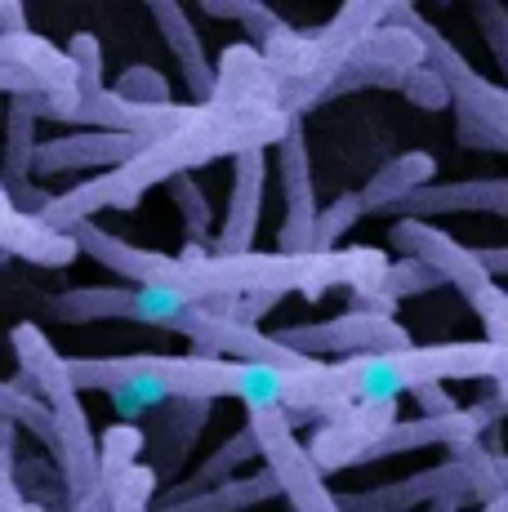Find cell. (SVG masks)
<instances>
[{
	"label": "cell",
	"instance_id": "cell-1",
	"mask_svg": "<svg viewBox=\"0 0 508 512\" xmlns=\"http://www.w3.org/2000/svg\"><path fill=\"white\" fill-rule=\"evenodd\" d=\"M290 116L277 103H228V98L214 94L210 103L192 107L188 121L174 125V130L156 134V139L134 156L121 170H107L99 179H85L81 187L63 196H50V205L41 210V219L50 232H67L76 223H90V214L99 210H134L143 201L152 183H170L179 174L210 165L219 156H237L246 147H268L286 134Z\"/></svg>",
	"mask_w": 508,
	"mask_h": 512
},
{
	"label": "cell",
	"instance_id": "cell-2",
	"mask_svg": "<svg viewBox=\"0 0 508 512\" xmlns=\"http://www.w3.org/2000/svg\"><path fill=\"white\" fill-rule=\"evenodd\" d=\"M508 348L495 343H433V348H397L379 357H348L339 366L308 361L304 370L286 374V410L290 423L312 415H335L344 406H397L402 392L433 388L446 379H491L504 383Z\"/></svg>",
	"mask_w": 508,
	"mask_h": 512
},
{
	"label": "cell",
	"instance_id": "cell-3",
	"mask_svg": "<svg viewBox=\"0 0 508 512\" xmlns=\"http://www.w3.org/2000/svg\"><path fill=\"white\" fill-rule=\"evenodd\" d=\"M272 343H281L286 352L304 361L317 357H379V352L410 348V334L402 321H393L388 312H366L353 308L335 321H308V326H281L268 334Z\"/></svg>",
	"mask_w": 508,
	"mask_h": 512
},
{
	"label": "cell",
	"instance_id": "cell-4",
	"mask_svg": "<svg viewBox=\"0 0 508 512\" xmlns=\"http://www.w3.org/2000/svg\"><path fill=\"white\" fill-rule=\"evenodd\" d=\"M384 18H393V23H402V27L415 32L419 49H424V63L442 76V85H446V94H451V103L459 107V116L495 125V130H508V94L500 90V85L486 81V76H477L473 67H468V58L459 54L442 32H433L410 5H388Z\"/></svg>",
	"mask_w": 508,
	"mask_h": 512
},
{
	"label": "cell",
	"instance_id": "cell-5",
	"mask_svg": "<svg viewBox=\"0 0 508 512\" xmlns=\"http://www.w3.org/2000/svg\"><path fill=\"white\" fill-rule=\"evenodd\" d=\"M246 428L254 432L259 455L268 459V472L277 477L281 495L295 504V512H339L321 472L312 468L308 450L299 446L295 423L286 419V410H246Z\"/></svg>",
	"mask_w": 508,
	"mask_h": 512
},
{
	"label": "cell",
	"instance_id": "cell-6",
	"mask_svg": "<svg viewBox=\"0 0 508 512\" xmlns=\"http://www.w3.org/2000/svg\"><path fill=\"white\" fill-rule=\"evenodd\" d=\"M419 63H424V49H419L410 27H402V23L375 27V32L339 63L335 81L326 85L321 103L339 98V94H353V90H402V76Z\"/></svg>",
	"mask_w": 508,
	"mask_h": 512
},
{
	"label": "cell",
	"instance_id": "cell-7",
	"mask_svg": "<svg viewBox=\"0 0 508 512\" xmlns=\"http://www.w3.org/2000/svg\"><path fill=\"white\" fill-rule=\"evenodd\" d=\"M277 174H281V196H286V223L277 232V254H308L312 223H317V196H312L308 139L299 116H290L286 134L277 139Z\"/></svg>",
	"mask_w": 508,
	"mask_h": 512
},
{
	"label": "cell",
	"instance_id": "cell-8",
	"mask_svg": "<svg viewBox=\"0 0 508 512\" xmlns=\"http://www.w3.org/2000/svg\"><path fill=\"white\" fill-rule=\"evenodd\" d=\"M263 183H268V152L263 147H246V152L232 156V201L219 236L205 245L210 259H237V254L254 250L263 219Z\"/></svg>",
	"mask_w": 508,
	"mask_h": 512
},
{
	"label": "cell",
	"instance_id": "cell-9",
	"mask_svg": "<svg viewBox=\"0 0 508 512\" xmlns=\"http://www.w3.org/2000/svg\"><path fill=\"white\" fill-rule=\"evenodd\" d=\"M388 236H393L397 250H406V259H415V263H424L428 272H437V281L459 285L468 303L482 299V294L495 285V281L482 272V263H477L473 250H464L455 236L428 228V223L402 219V223H393V232H388Z\"/></svg>",
	"mask_w": 508,
	"mask_h": 512
},
{
	"label": "cell",
	"instance_id": "cell-10",
	"mask_svg": "<svg viewBox=\"0 0 508 512\" xmlns=\"http://www.w3.org/2000/svg\"><path fill=\"white\" fill-rule=\"evenodd\" d=\"M393 423H397V406H344V410H335V415H326V423H321L317 437H312V446H304V450L317 472L353 468Z\"/></svg>",
	"mask_w": 508,
	"mask_h": 512
},
{
	"label": "cell",
	"instance_id": "cell-11",
	"mask_svg": "<svg viewBox=\"0 0 508 512\" xmlns=\"http://www.w3.org/2000/svg\"><path fill=\"white\" fill-rule=\"evenodd\" d=\"M152 143V134H107V130H81V134H63V139L36 143L32 152V174L50 179V174L67 170H121L130 165L143 147Z\"/></svg>",
	"mask_w": 508,
	"mask_h": 512
},
{
	"label": "cell",
	"instance_id": "cell-12",
	"mask_svg": "<svg viewBox=\"0 0 508 512\" xmlns=\"http://www.w3.org/2000/svg\"><path fill=\"white\" fill-rule=\"evenodd\" d=\"M446 495H464V477H459L455 464H442V468H424L406 481H388V486H375L366 495H335V508L339 512H406L415 504H437Z\"/></svg>",
	"mask_w": 508,
	"mask_h": 512
},
{
	"label": "cell",
	"instance_id": "cell-13",
	"mask_svg": "<svg viewBox=\"0 0 508 512\" xmlns=\"http://www.w3.org/2000/svg\"><path fill=\"white\" fill-rule=\"evenodd\" d=\"M402 219L428 223L433 214H508V183L504 179H459V183H424L406 196Z\"/></svg>",
	"mask_w": 508,
	"mask_h": 512
},
{
	"label": "cell",
	"instance_id": "cell-14",
	"mask_svg": "<svg viewBox=\"0 0 508 512\" xmlns=\"http://www.w3.org/2000/svg\"><path fill=\"white\" fill-rule=\"evenodd\" d=\"M0 250H5L9 259L36 263V268H67V263L76 259L72 236L50 232L45 223H36V219H27V214H18L5 187H0Z\"/></svg>",
	"mask_w": 508,
	"mask_h": 512
},
{
	"label": "cell",
	"instance_id": "cell-15",
	"mask_svg": "<svg viewBox=\"0 0 508 512\" xmlns=\"http://www.w3.org/2000/svg\"><path fill=\"white\" fill-rule=\"evenodd\" d=\"M148 9H152L156 23H161L165 45H170V54L179 58L183 81H188V90L197 94V107H201V103H210V98H214V63L205 58L197 27L188 23V9L174 5V0H152Z\"/></svg>",
	"mask_w": 508,
	"mask_h": 512
},
{
	"label": "cell",
	"instance_id": "cell-16",
	"mask_svg": "<svg viewBox=\"0 0 508 512\" xmlns=\"http://www.w3.org/2000/svg\"><path fill=\"white\" fill-rule=\"evenodd\" d=\"M14 352H18V361H23V374L32 379L36 397H45V406H54V401H63V397H76L72 379H67V357H58L41 326L23 321V326L14 330Z\"/></svg>",
	"mask_w": 508,
	"mask_h": 512
},
{
	"label": "cell",
	"instance_id": "cell-17",
	"mask_svg": "<svg viewBox=\"0 0 508 512\" xmlns=\"http://www.w3.org/2000/svg\"><path fill=\"white\" fill-rule=\"evenodd\" d=\"M433 174H437V161L428 152H406V156H397V161H388L384 170L375 174L366 187L357 192V201H361V214H375V210H397V205L406 201L415 187H424V183H433Z\"/></svg>",
	"mask_w": 508,
	"mask_h": 512
},
{
	"label": "cell",
	"instance_id": "cell-18",
	"mask_svg": "<svg viewBox=\"0 0 508 512\" xmlns=\"http://www.w3.org/2000/svg\"><path fill=\"white\" fill-rule=\"evenodd\" d=\"M210 401H170L165 410H156L161 423L152 428V446L161 455V468H179L188 459V450L197 446L201 428L210 423Z\"/></svg>",
	"mask_w": 508,
	"mask_h": 512
},
{
	"label": "cell",
	"instance_id": "cell-19",
	"mask_svg": "<svg viewBox=\"0 0 508 512\" xmlns=\"http://www.w3.org/2000/svg\"><path fill=\"white\" fill-rule=\"evenodd\" d=\"M268 499H281V486L268 468L254 472V477H232L214 490H201V495L183 499V504L156 508V512H246L254 504H268Z\"/></svg>",
	"mask_w": 508,
	"mask_h": 512
},
{
	"label": "cell",
	"instance_id": "cell-20",
	"mask_svg": "<svg viewBox=\"0 0 508 512\" xmlns=\"http://www.w3.org/2000/svg\"><path fill=\"white\" fill-rule=\"evenodd\" d=\"M250 459H259V441H254V432H250V428H241L237 437H232L223 450H214V455L205 459V464H201L197 472H192L188 481H179V486L165 490V504H161V508L183 504V499L201 495V490L223 486V481H232V472H237V464H250Z\"/></svg>",
	"mask_w": 508,
	"mask_h": 512
},
{
	"label": "cell",
	"instance_id": "cell-21",
	"mask_svg": "<svg viewBox=\"0 0 508 512\" xmlns=\"http://www.w3.org/2000/svg\"><path fill=\"white\" fill-rule=\"evenodd\" d=\"M201 303H192L188 294L170 290V285H130V303H125V321H139V326H161L183 334L188 317Z\"/></svg>",
	"mask_w": 508,
	"mask_h": 512
},
{
	"label": "cell",
	"instance_id": "cell-22",
	"mask_svg": "<svg viewBox=\"0 0 508 512\" xmlns=\"http://www.w3.org/2000/svg\"><path fill=\"white\" fill-rule=\"evenodd\" d=\"M130 285H76V290L54 294L50 312L58 321H125Z\"/></svg>",
	"mask_w": 508,
	"mask_h": 512
},
{
	"label": "cell",
	"instance_id": "cell-23",
	"mask_svg": "<svg viewBox=\"0 0 508 512\" xmlns=\"http://www.w3.org/2000/svg\"><path fill=\"white\" fill-rule=\"evenodd\" d=\"M32 152H36V116L23 107V98H9V116H5V192L32 183Z\"/></svg>",
	"mask_w": 508,
	"mask_h": 512
},
{
	"label": "cell",
	"instance_id": "cell-24",
	"mask_svg": "<svg viewBox=\"0 0 508 512\" xmlns=\"http://www.w3.org/2000/svg\"><path fill=\"white\" fill-rule=\"evenodd\" d=\"M451 464L464 477V490L482 504L504 499V450H486L482 441H464L451 450Z\"/></svg>",
	"mask_w": 508,
	"mask_h": 512
},
{
	"label": "cell",
	"instance_id": "cell-25",
	"mask_svg": "<svg viewBox=\"0 0 508 512\" xmlns=\"http://www.w3.org/2000/svg\"><path fill=\"white\" fill-rule=\"evenodd\" d=\"M103 499L107 512H148V499L156 490V468L152 464H130L116 477H103Z\"/></svg>",
	"mask_w": 508,
	"mask_h": 512
},
{
	"label": "cell",
	"instance_id": "cell-26",
	"mask_svg": "<svg viewBox=\"0 0 508 512\" xmlns=\"http://www.w3.org/2000/svg\"><path fill=\"white\" fill-rule=\"evenodd\" d=\"M170 201L179 205L183 228H188L192 241H197V245L210 241V232H214V210H210V201H205L201 183H197V179H188V174L170 179Z\"/></svg>",
	"mask_w": 508,
	"mask_h": 512
},
{
	"label": "cell",
	"instance_id": "cell-27",
	"mask_svg": "<svg viewBox=\"0 0 508 512\" xmlns=\"http://www.w3.org/2000/svg\"><path fill=\"white\" fill-rule=\"evenodd\" d=\"M357 219H361L357 192H344L339 201H330L326 210H317V223H312V254H330L339 241H344V232L353 228Z\"/></svg>",
	"mask_w": 508,
	"mask_h": 512
},
{
	"label": "cell",
	"instance_id": "cell-28",
	"mask_svg": "<svg viewBox=\"0 0 508 512\" xmlns=\"http://www.w3.org/2000/svg\"><path fill=\"white\" fill-rule=\"evenodd\" d=\"M205 14H214V18H241V23H246V32L259 45H268L272 36L286 27V18L272 14V9L259 5V0H205Z\"/></svg>",
	"mask_w": 508,
	"mask_h": 512
},
{
	"label": "cell",
	"instance_id": "cell-29",
	"mask_svg": "<svg viewBox=\"0 0 508 512\" xmlns=\"http://www.w3.org/2000/svg\"><path fill=\"white\" fill-rule=\"evenodd\" d=\"M143 446H148V437H143L134 423H116V428H107V437L99 441V481L116 477V472H125L130 464H139Z\"/></svg>",
	"mask_w": 508,
	"mask_h": 512
},
{
	"label": "cell",
	"instance_id": "cell-30",
	"mask_svg": "<svg viewBox=\"0 0 508 512\" xmlns=\"http://www.w3.org/2000/svg\"><path fill=\"white\" fill-rule=\"evenodd\" d=\"M116 98H125V103H134V107H165L170 103V81H165L156 67L148 63H134V67H125L121 76H116Z\"/></svg>",
	"mask_w": 508,
	"mask_h": 512
},
{
	"label": "cell",
	"instance_id": "cell-31",
	"mask_svg": "<svg viewBox=\"0 0 508 512\" xmlns=\"http://www.w3.org/2000/svg\"><path fill=\"white\" fill-rule=\"evenodd\" d=\"M67 63H72L76 76V94H99L103 90V45L94 32H76L67 41Z\"/></svg>",
	"mask_w": 508,
	"mask_h": 512
},
{
	"label": "cell",
	"instance_id": "cell-32",
	"mask_svg": "<svg viewBox=\"0 0 508 512\" xmlns=\"http://www.w3.org/2000/svg\"><path fill=\"white\" fill-rule=\"evenodd\" d=\"M402 94H406L415 107H424V112H442V107H451V94H446L442 76H437L428 63L410 67V72L402 76Z\"/></svg>",
	"mask_w": 508,
	"mask_h": 512
},
{
	"label": "cell",
	"instance_id": "cell-33",
	"mask_svg": "<svg viewBox=\"0 0 508 512\" xmlns=\"http://www.w3.org/2000/svg\"><path fill=\"white\" fill-rule=\"evenodd\" d=\"M473 308L482 312V321H486V343L508 348V343H504V326H508V294H504V285H491L482 299H473Z\"/></svg>",
	"mask_w": 508,
	"mask_h": 512
},
{
	"label": "cell",
	"instance_id": "cell-34",
	"mask_svg": "<svg viewBox=\"0 0 508 512\" xmlns=\"http://www.w3.org/2000/svg\"><path fill=\"white\" fill-rule=\"evenodd\" d=\"M459 143H464V147H482V152H504V147H508V130H495V125H482V121L459 116Z\"/></svg>",
	"mask_w": 508,
	"mask_h": 512
},
{
	"label": "cell",
	"instance_id": "cell-35",
	"mask_svg": "<svg viewBox=\"0 0 508 512\" xmlns=\"http://www.w3.org/2000/svg\"><path fill=\"white\" fill-rule=\"evenodd\" d=\"M419 410H424V419H437V415H451V410H459L451 401V392H442V383H433V388H419L415 392Z\"/></svg>",
	"mask_w": 508,
	"mask_h": 512
},
{
	"label": "cell",
	"instance_id": "cell-36",
	"mask_svg": "<svg viewBox=\"0 0 508 512\" xmlns=\"http://www.w3.org/2000/svg\"><path fill=\"white\" fill-rule=\"evenodd\" d=\"M0 94H9V98H23V94H41V90H36V81H32V76H23V72H14V67H5V63H0Z\"/></svg>",
	"mask_w": 508,
	"mask_h": 512
},
{
	"label": "cell",
	"instance_id": "cell-37",
	"mask_svg": "<svg viewBox=\"0 0 508 512\" xmlns=\"http://www.w3.org/2000/svg\"><path fill=\"white\" fill-rule=\"evenodd\" d=\"M482 512H504V499H495V504H486Z\"/></svg>",
	"mask_w": 508,
	"mask_h": 512
},
{
	"label": "cell",
	"instance_id": "cell-38",
	"mask_svg": "<svg viewBox=\"0 0 508 512\" xmlns=\"http://www.w3.org/2000/svg\"><path fill=\"white\" fill-rule=\"evenodd\" d=\"M5 263H9V254H5V250H0V268H5Z\"/></svg>",
	"mask_w": 508,
	"mask_h": 512
},
{
	"label": "cell",
	"instance_id": "cell-39",
	"mask_svg": "<svg viewBox=\"0 0 508 512\" xmlns=\"http://www.w3.org/2000/svg\"><path fill=\"white\" fill-rule=\"evenodd\" d=\"M0 9H5V5H0Z\"/></svg>",
	"mask_w": 508,
	"mask_h": 512
}]
</instances>
